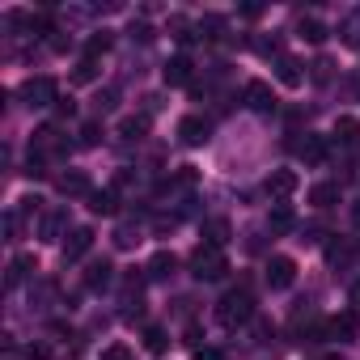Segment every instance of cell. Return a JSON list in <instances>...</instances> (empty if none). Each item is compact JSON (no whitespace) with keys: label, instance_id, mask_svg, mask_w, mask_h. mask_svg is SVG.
<instances>
[{"label":"cell","instance_id":"7dc6e473","mask_svg":"<svg viewBox=\"0 0 360 360\" xmlns=\"http://www.w3.org/2000/svg\"><path fill=\"white\" fill-rule=\"evenodd\" d=\"M318 360H339V356H318Z\"/></svg>","mask_w":360,"mask_h":360},{"label":"cell","instance_id":"d6a6232c","mask_svg":"<svg viewBox=\"0 0 360 360\" xmlns=\"http://www.w3.org/2000/svg\"><path fill=\"white\" fill-rule=\"evenodd\" d=\"M136 242H140V233H136V225H119V229H115V246H119V250H131Z\"/></svg>","mask_w":360,"mask_h":360},{"label":"cell","instance_id":"e575fe53","mask_svg":"<svg viewBox=\"0 0 360 360\" xmlns=\"http://www.w3.org/2000/svg\"><path fill=\"white\" fill-rule=\"evenodd\" d=\"M309 68H314V72H309V77H314V81H318V85H326V81H330V77H335V64H330V60H326V56H322V60H314V64H309Z\"/></svg>","mask_w":360,"mask_h":360},{"label":"cell","instance_id":"4dcf8cb0","mask_svg":"<svg viewBox=\"0 0 360 360\" xmlns=\"http://www.w3.org/2000/svg\"><path fill=\"white\" fill-rule=\"evenodd\" d=\"M110 43H115V39H110V30H98V34L89 39V51H85V56H89V60H98L102 51H110Z\"/></svg>","mask_w":360,"mask_h":360},{"label":"cell","instance_id":"83f0119b","mask_svg":"<svg viewBox=\"0 0 360 360\" xmlns=\"http://www.w3.org/2000/svg\"><path fill=\"white\" fill-rule=\"evenodd\" d=\"M144 347H148L153 356H161V352L169 347V335H165L161 326H144Z\"/></svg>","mask_w":360,"mask_h":360},{"label":"cell","instance_id":"f546056e","mask_svg":"<svg viewBox=\"0 0 360 360\" xmlns=\"http://www.w3.org/2000/svg\"><path fill=\"white\" fill-rule=\"evenodd\" d=\"M72 81H77V85H89V81H98V60H89V56H85V60L77 64Z\"/></svg>","mask_w":360,"mask_h":360},{"label":"cell","instance_id":"7402d4cb","mask_svg":"<svg viewBox=\"0 0 360 360\" xmlns=\"http://www.w3.org/2000/svg\"><path fill=\"white\" fill-rule=\"evenodd\" d=\"M267 225H271V233H292V229H297V217H292L288 204H276L271 217H267Z\"/></svg>","mask_w":360,"mask_h":360},{"label":"cell","instance_id":"4fadbf2b","mask_svg":"<svg viewBox=\"0 0 360 360\" xmlns=\"http://www.w3.org/2000/svg\"><path fill=\"white\" fill-rule=\"evenodd\" d=\"M200 238H204V246L225 250V242L233 238V225H229L225 217H212V221H204V225H200Z\"/></svg>","mask_w":360,"mask_h":360},{"label":"cell","instance_id":"7a4b0ae2","mask_svg":"<svg viewBox=\"0 0 360 360\" xmlns=\"http://www.w3.org/2000/svg\"><path fill=\"white\" fill-rule=\"evenodd\" d=\"M191 276H195V280H204V284H217V280H225V276H229V259H225V250L200 246V250L191 255Z\"/></svg>","mask_w":360,"mask_h":360},{"label":"cell","instance_id":"ac0fdd59","mask_svg":"<svg viewBox=\"0 0 360 360\" xmlns=\"http://www.w3.org/2000/svg\"><path fill=\"white\" fill-rule=\"evenodd\" d=\"M292 191H297V174H292V169H276V174L267 178V195H271V200H288Z\"/></svg>","mask_w":360,"mask_h":360},{"label":"cell","instance_id":"d6986e66","mask_svg":"<svg viewBox=\"0 0 360 360\" xmlns=\"http://www.w3.org/2000/svg\"><path fill=\"white\" fill-rule=\"evenodd\" d=\"M144 136H148V115H127V119H119V140L136 144V140H144Z\"/></svg>","mask_w":360,"mask_h":360},{"label":"cell","instance_id":"8992f818","mask_svg":"<svg viewBox=\"0 0 360 360\" xmlns=\"http://www.w3.org/2000/svg\"><path fill=\"white\" fill-rule=\"evenodd\" d=\"M208 136H212V127H208V119H204V115H183V119H178V140H183L187 148L208 144Z\"/></svg>","mask_w":360,"mask_h":360},{"label":"cell","instance_id":"3957f363","mask_svg":"<svg viewBox=\"0 0 360 360\" xmlns=\"http://www.w3.org/2000/svg\"><path fill=\"white\" fill-rule=\"evenodd\" d=\"M22 102H26L30 110L56 106V102H60V85H56L51 77H30V81H22Z\"/></svg>","mask_w":360,"mask_h":360},{"label":"cell","instance_id":"f35d334b","mask_svg":"<svg viewBox=\"0 0 360 360\" xmlns=\"http://www.w3.org/2000/svg\"><path fill=\"white\" fill-rule=\"evenodd\" d=\"M39 204H43V200H39V195H26V200H22V208H18V212H22V217H39Z\"/></svg>","mask_w":360,"mask_h":360},{"label":"cell","instance_id":"d4e9b609","mask_svg":"<svg viewBox=\"0 0 360 360\" xmlns=\"http://www.w3.org/2000/svg\"><path fill=\"white\" fill-rule=\"evenodd\" d=\"M335 140H339V144H360V123H356L352 115L335 119Z\"/></svg>","mask_w":360,"mask_h":360},{"label":"cell","instance_id":"277c9868","mask_svg":"<svg viewBox=\"0 0 360 360\" xmlns=\"http://www.w3.org/2000/svg\"><path fill=\"white\" fill-rule=\"evenodd\" d=\"M292 153H297L305 165H322V161L330 157V144H326V136H314V131H305L301 140H292Z\"/></svg>","mask_w":360,"mask_h":360},{"label":"cell","instance_id":"9c48e42d","mask_svg":"<svg viewBox=\"0 0 360 360\" xmlns=\"http://www.w3.org/2000/svg\"><path fill=\"white\" fill-rule=\"evenodd\" d=\"M263 276H267V284H271V288H292V280H297V263H292L288 255H271Z\"/></svg>","mask_w":360,"mask_h":360},{"label":"cell","instance_id":"f6af8a7d","mask_svg":"<svg viewBox=\"0 0 360 360\" xmlns=\"http://www.w3.org/2000/svg\"><path fill=\"white\" fill-rule=\"evenodd\" d=\"M352 305H356V309H360V280H356V284H352Z\"/></svg>","mask_w":360,"mask_h":360},{"label":"cell","instance_id":"ba28073f","mask_svg":"<svg viewBox=\"0 0 360 360\" xmlns=\"http://www.w3.org/2000/svg\"><path fill=\"white\" fill-rule=\"evenodd\" d=\"M242 102H246L250 110L267 115V110H276V89H271L267 81H246V89H242Z\"/></svg>","mask_w":360,"mask_h":360},{"label":"cell","instance_id":"ffe728a7","mask_svg":"<svg viewBox=\"0 0 360 360\" xmlns=\"http://www.w3.org/2000/svg\"><path fill=\"white\" fill-rule=\"evenodd\" d=\"M39 271V263H34V255H18L13 263H9V276H5V288H18L26 276H34Z\"/></svg>","mask_w":360,"mask_h":360},{"label":"cell","instance_id":"5bb4252c","mask_svg":"<svg viewBox=\"0 0 360 360\" xmlns=\"http://www.w3.org/2000/svg\"><path fill=\"white\" fill-rule=\"evenodd\" d=\"M191 68H195V64H191L187 56H174V60L161 68V81H165L169 89H178V85H191Z\"/></svg>","mask_w":360,"mask_h":360},{"label":"cell","instance_id":"6da1fadb","mask_svg":"<svg viewBox=\"0 0 360 360\" xmlns=\"http://www.w3.org/2000/svg\"><path fill=\"white\" fill-rule=\"evenodd\" d=\"M217 322H221L225 330H238V326L255 322V297H250L246 288H233V292H225V297L217 301Z\"/></svg>","mask_w":360,"mask_h":360},{"label":"cell","instance_id":"44dd1931","mask_svg":"<svg viewBox=\"0 0 360 360\" xmlns=\"http://www.w3.org/2000/svg\"><path fill=\"white\" fill-rule=\"evenodd\" d=\"M115 208H119V191H115V187H106V191H94V195H89V212H94V217H110Z\"/></svg>","mask_w":360,"mask_h":360},{"label":"cell","instance_id":"60d3db41","mask_svg":"<svg viewBox=\"0 0 360 360\" xmlns=\"http://www.w3.org/2000/svg\"><path fill=\"white\" fill-rule=\"evenodd\" d=\"M191 360H225V352H221V347H195Z\"/></svg>","mask_w":360,"mask_h":360},{"label":"cell","instance_id":"2e32d148","mask_svg":"<svg viewBox=\"0 0 360 360\" xmlns=\"http://www.w3.org/2000/svg\"><path fill=\"white\" fill-rule=\"evenodd\" d=\"M276 81H280V85H288V89H297V85L305 81L301 60H297V56H276Z\"/></svg>","mask_w":360,"mask_h":360},{"label":"cell","instance_id":"8d00e7d4","mask_svg":"<svg viewBox=\"0 0 360 360\" xmlns=\"http://www.w3.org/2000/svg\"><path fill=\"white\" fill-rule=\"evenodd\" d=\"M102 360H136V356H131V347H127V343H110V347L102 352Z\"/></svg>","mask_w":360,"mask_h":360},{"label":"cell","instance_id":"7c38bea8","mask_svg":"<svg viewBox=\"0 0 360 360\" xmlns=\"http://www.w3.org/2000/svg\"><path fill=\"white\" fill-rule=\"evenodd\" d=\"M89 246H94V229H89V225H77V229H68V238H64V263H77V259H85V255H89Z\"/></svg>","mask_w":360,"mask_h":360},{"label":"cell","instance_id":"ab89813d","mask_svg":"<svg viewBox=\"0 0 360 360\" xmlns=\"http://www.w3.org/2000/svg\"><path fill=\"white\" fill-rule=\"evenodd\" d=\"M255 335H259V343H267L276 330H271V322H267V318H255Z\"/></svg>","mask_w":360,"mask_h":360},{"label":"cell","instance_id":"52a82bcc","mask_svg":"<svg viewBox=\"0 0 360 360\" xmlns=\"http://www.w3.org/2000/svg\"><path fill=\"white\" fill-rule=\"evenodd\" d=\"M56 187H60V195H68V200H81V195L89 200V195H94L89 174H85V169H72V165H68V169L56 178Z\"/></svg>","mask_w":360,"mask_h":360},{"label":"cell","instance_id":"30bf717a","mask_svg":"<svg viewBox=\"0 0 360 360\" xmlns=\"http://www.w3.org/2000/svg\"><path fill=\"white\" fill-rule=\"evenodd\" d=\"M68 148V140L60 136V127L56 123H47V127H39L34 131V144H30V153H43V157H60Z\"/></svg>","mask_w":360,"mask_h":360},{"label":"cell","instance_id":"bcb514c9","mask_svg":"<svg viewBox=\"0 0 360 360\" xmlns=\"http://www.w3.org/2000/svg\"><path fill=\"white\" fill-rule=\"evenodd\" d=\"M352 221H356V225H360V200H356V204H352Z\"/></svg>","mask_w":360,"mask_h":360},{"label":"cell","instance_id":"f1b7e54d","mask_svg":"<svg viewBox=\"0 0 360 360\" xmlns=\"http://www.w3.org/2000/svg\"><path fill=\"white\" fill-rule=\"evenodd\" d=\"M102 136H106V131H102V123H98V119L81 123V148H98V144H102Z\"/></svg>","mask_w":360,"mask_h":360},{"label":"cell","instance_id":"b9f144b4","mask_svg":"<svg viewBox=\"0 0 360 360\" xmlns=\"http://www.w3.org/2000/svg\"><path fill=\"white\" fill-rule=\"evenodd\" d=\"M98 110H115V89H102L98 94Z\"/></svg>","mask_w":360,"mask_h":360},{"label":"cell","instance_id":"603a6c76","mask_svg":"<svg viewBox=\"0 0 360 360\" xmlns=\"http://www.w3.org/2000/svg\"><path fill=\"white\" fill-rule=\"evenodd\" d=\"M309 204H314V208L339 204V183H318V187H309Z\"/></svg>","mask_w":360,"mask_h":360},{"label":"cell","instance_id":"74e56055","mask_svg":"<svg viewBox=\"0 0 360 360\" xmlns=\"http://www.w3.org/2000/svg\"><path fill=\"white\" fill-rule=\"evenodd\" d=\"M131 39H140V43H153V26H148V22H131Z\"/></svg>","mask_w":360,"mask_h":360},{"label":"cell","instance_id":"836d02e7","mask_svg":"<svg viewBox=\"0 0 360 360\" xmlns=\"http://www.w3.org/2000/svg\"><path fill=\"white\" fill-rule=\"evenodd\" d=\"M347 259H352V246H347V242H330V246H326V263H330V267H339V263H347Z\"/></svg>","mask_w":360,"mask_h":360},{"label":"cell","instance_id":"cb8c5ba5","mask_svg":"<svg viewBox=\"0 0 360 360\" xmlns=\"http://www.w3.org/2000/svg\"><path fill=\"white\" fill-rule=\"evenodd\" d=\"M165 30H169V34H174L178 43H195V39H200V34H195V26H191V22H187L183 13H174V18L165 22Z\"/></svg>","mask_w":360,"mask_h":360},{"label":"cell","instance_id":"e0dca14e","mask_svg":"<svg viewBox=\"0 0 360 360\" xmlns=\"http://www.w3.org/2000/svg\"><path fill=\"white\" fill-rule=\"evenodd\" d=\"M178 271V259L169 255V250H157L148 263H144V280H169Z\"/></svg>","mask_w":360,"mask_h":360},{"label":"cell","instance_id":"8fae6325","mask_svg":"<svg viewBox=\"0 0 360 360\" xmlns=\"http://www.w3.org/2000/svg\"><path fill=\"white\" fill-rule=\"evenodd\" d=\"M64 229H68V208H51V212L39 217V238L43 242H64L68 238Z\"/></svg>","mask_w":360,"mask_h":360},{"label":"cell","instance_id":"d590c367","mask_svg":"<svg viewBox=\"0 0 360 360\" xmlns=\"http://www.w3.org/2000/svg\"><path fill=\"white\" fill-rule=\"evenodd\" d=\"M343 43H347V47H360V13H352V18L343 22Z\"/></svg>","mask_w":360,"mask_h":360},{"label":"cell","instance_id":"7bdbcfd3","mask_svg":"<svg viewBox=\"0 0 360 360\" xmlns=\"http://www.w3.org/2000/svg\"><path fill=\"white\" fill-rule=\"evenodd\" d=\"M56 110H60V115H77V102H72V98H60Z\"/></svg>","mask_w":360,"mask_h":360},{"label":"cell","instance_id":"1f68e13d","mask_svg":"<svg viewBox=\"0 0 360 360\" xmlns=\"http://www.w3.org/2000/svg\"><path fill=\"white\" fill-rule=\"evenodd\" d=\"M18 238H22V212L9 208L5 212V242H18Z\"/></svg>","mask_w":360,"mask_h":360},{"label":"cell","instance_id":"484cf974","mask_svg":"<svg viewBox=\"0 0 360 360\" xmlns=\"http://www.w3.org/2000/svg\"><path fill=\"white\" fill-rule=\"evenodd\" d=\"M200 39H212V43H225V18H217V13H208V18L200 22Z\"/></svg>","mask_w":360,"mask_h":360},{"label":"cell","instance_id":"4316f807","mask_svg":"<svg viewBox=\"0 0 360 360\" xmlns=\"http://www.w3.org/2000/svg\"><path fill=\"white\" fill-rule=\"evenodd\" d=\"M297 34H301L305 43H322V39H326V26H322L318 18H301V22H297Z\"/></svg>","mask_w":360,"mask_h":360},{"label":"cell","instance_id":"ee69618b","mask_svg":"<svg viewBox=\"0 0 360 360\" xmlns=\"http://www.w3.org/2000/svg\"><path fill=\"white\" fill-rule=\"evenodd\" d=\"M26 360H47V347H43V343H34V347H26Z\"/></svg>","mask_w":360,"mask_h":360},{"label":"cell","instance_id":"5b68a950","mask_svg":"<svg viewBox=\"0 0 360 360\" xmlns=\"http://www.w3.org/2000/svg\"><path fill=\"white\" fill-rule=\"evenodd\" d=\"M326 335H330L335 343H352V339H360V314H356V309H343V314L326 318Z\"/></svg>","mask_w":360,"mask_h":360},{"label":"cell","instance_id":"9a60e30c","mask_svg":"<svg viewBox=\"0 0 360 360\" xmlns=\"http://www.w3.org/2000/svg\"><path fill=\"white\" fill-rule=\"evenodd\" d=\"M110 280H115V267H110V259H94V263L85 267V288H89V292H102V288H110Z\"/></svg>","mask_w":360,"mask_h":360}]
</instances>
